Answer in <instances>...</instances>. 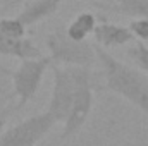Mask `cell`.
Listing matches in <instances>:
<instances>
[{
    "label": "cell",
    "instance_id": "10",
    "mask_svg": "<svg viewBox=\"0 0 148 146\" xmlns=\"http://www.w3.org/2000/svg\"><path fill=\"white\" fill-rule=\"evenodd\" d=\"M95 26H97V16L93 12H79L66 28V35L74 41H83L88 38V35L93 33Z\"/></svg>",
    "mask_w": 148,
    "mask_h": 146
},
{
    "label": "cell",
    "instance_id": "6",
    "mask_svg": "<svg viewBox=\"0 0 148 146\" xmlns=\"http://www.w3.org/2000/svg\"><path fill=\"white\" fill-rule=\"evenodd\" d=\"M53 72V86H52V96L47 112L59 122H66L71 107H73V96H74V79L67 65H52Z\"/></svg>",
    "mask_w": 148,
    "mask_h": 146
},
{
    "label": "cell",
    "instance_id": "13",
    "mask_svg": "<svg viewBox=\"0 0 148 146\" xmlns=\"http://www.w3.org/2000/svg\"><path fill=\"white\" fill-rule=\"evenodd\" d=\"M14 98L12 89V71L0 62V105L9 103Z\"/></svg>",
    "mask_w": 148,
    "mask_h": 146
},
{
    "label": "cell",
    "instance_id": "7",
    "mask_svg": "<svg viewBox=\"0 0 148 146\" xmlns=\"http://www.w3.org/2000/svg\"><path fill=\"white\" fill-rule=\"evenodd\" d=\"M93 36L98 46L102 48H112V46H122L129 41H133L134 36L127 26L114 24V23H100L93 29Z\"/></svg>",
    "mask_w": 148,
    "mask_h": 146
},
{
    "label": "cell",
    "instance_id": "12",
    "mask_svg": "<svg viewBox=\"0 0 148 146\" xmlns=\"http://www.w3.org/2000/svg\"><path fill=\"white\" fill-rule=\"evenodd\" d=\"M126 55H127L143 72L148 74V46L145 45V41H141V40L134 41V45L127 48Z\"/></svg>",
    "mask_w": 148,
    "mask_h": 146
},
{
    "label": "cell",
    "instance_id": "2",
    "mask_svg": "<svg viewBox=\"0 0 148 146\" xmlns=\"http://www.w3.org/2000/svg\"><path fill=\"white\" fill-rule=\"evenodd\" d=\"M67 67L74 79V96L71 112L64 122L60 141H66L73 138L76 132H79L93 108V83L90 67H81V65H67Z\"/></svg>",
    "mask_w": 148,
    "mask_h": 146
},
{
    "label": "cell",
    "instance_id": "17",
    "mask_svg": "<svg viewBox=\"0 0 148 146\" xmlns=\"http://www.w3.org/2000/svg\"><path fill=\"white\" fill-rule=\"evenodd\" d=\"M0 2L3 3L5 9H10V7H16V5H19V3H24L26 0H0Z\"/></svg>",
    "mask_w": 148,
    "mask_h": 146
},
{
    "label": "cell",
    "instance_id": "1",
    "mask_svg": "<svg viewBox=\"0 0 148 146\" xmlns=\"http://www.w3.org/2000/svg\"><path fill=\"white\" fill-rule=\"evenodd\" d=\"M95 55L102 65V72L105 76V86L112 93L122 96L131 102L138 110H141L148 117V76L127 64L121 62L107 52L95 45Z\"/></svg>",
    "mask_w": 148,
    "mask_h": 146
},
{
    "label": "cell",
    "instance_id": "14",
    "mask_svg": "<svg viewBox=\"0 0 148 146\" xmlns=\"http://www.w3.org/2000/svg\"><path fill=\"white\" fill-rule=\"evenodd\" d=\"M26 26L17 17L0 16V35L3 36H26Z\"/></svg>",
    "mask_w": 148,
    "mask_h": 146
},
{
    "label": "cell",
    "instance_id": "16",
    "mask_svg": "<svg viewBox=\"0 0 148 146\" xmlns=\"http://www.w3.org/2000/svg\"><path fill=\"white\" fill-rule=\"evenodd\" d=\"M14 110L16 108L10 105H0V139H2V132L5 131V126L9 122V117L12 115Z\"/></svg>",
    "mask_w": 148,
    "mask_h": 146
},
{
    "label": "cell",
    "instance_id": "9",
    "mask_svg": "<svg viewBox=\"0 0 148 146\" xmlns=\"http://www.w3.org/2000/svg\"><path fill=\"white\" fill-rule=\"evenodd\" d=\"M62 0H26L23 10L16 16L26 28L36 24L40 21L53 16L59 7H60Z\"/></svg>",
    "mask_w": 148,
    "mask_h": 146
},
{
    "label": "cell",
    "instance_id": "5",
    "mask_svg": "<svg viewBox=\"0 0 148 146\" xmlns=\"http://www.w3.org/2000/svg\"><path fill=\"white\" fill-rule=\"evenodd\" d=\"M57 124V120L45 110L2 132L0 146H36Z\"/></svg>",
    "mask_w": 148,
    "mask_h": 146
},
{
    "label": "cell",
    "instance_id": "4",
    "mask_svg": "<svg viewBox=\"0 0 148 146\" xmlns=\"http://www.w3.org/2000/svg\"><path fill=\"white\" fill-rule=\"evenodd\" d=\"M52 60L50 57H36V59H24L21 60L19 67L12 71V89L17 103L14 105L16 110H21L26 103H29L36 96L40 84L47 69H50Z\"/></svg>",
    "mask_w": 148,
    "mask_h": 146
},
{
    "label": "cell",
    "instance_id": "11",
    "mask_svg": "<svg viewBox=\"0 0 148 146\" xmlns=\"http://www.w3.org/2000/svg\"><path fill=\"white\" fill-rule=\"evenodd\" d=\"M110 9L117 14L129 16L134 19H148V0H117L115 5Z\"/></svg>",
    "mask_w": 148,
    "mask_h": 146
},
{
    "label": "cell",
    "instance_id": "8",
    "mask_svg": "<svg viewBox=\"0 0 148 146\" xmlns=\"http://www.w3.org/2000/svg\"><path fill=\"white\" fill-rule=\"evenodd\" d=\"M0 55L14 57L19 60L41 57V50L35 45L33 40L26 36H3L0 35Z\"/></svg>",
    "mask_w": 148,
    "mask_h": 146
},
{
    "label": "cell",
    "instance_id": "18",
    "mask_svg": "<svg viewBox=\"0 0 148 146\" xmlns=\"http://www.w3.org/2000/svg\"><path fill=\"white\" fill-rule=\"evenodd\" d=\"M124 146H148V143H127Z\"/></svg>",
    "mask_w": 148,
    "mask_h": 146
},
{
    "label": "cell",
    "instance_id": "15",
    "mask_svg": "<svg viewBox=\"0 0 148 146\" xmlns=\"http://www.w3.org/2000/svg\"><path fill=\"white\" fill-rule=\"evenodd\" d=\"M127 28L131 29L134 38H138L141 41H148V19H141V17L133 19Z\"/></svg>",
    "mask_w": 148,
    "mask_h": 146
},
{
    "label": "cell",
    "instance_id": "3",
    "mask_svg": "<svg viewBox=\"0 0 148 146\" xmlns=\"http://www.w3.org/2000/svg\"><path fill=\"white\" fill-rule=\"evenodd\" d=\"M45 45L48 48V57L53 64L59 65H81V67H91L95 64V46L83 40L74 41L66 35L64 28H59L52 31L45 38Z\"/></svg>",
    "mask_w": 148,
    "mask_h": 146
}]
</instances>
